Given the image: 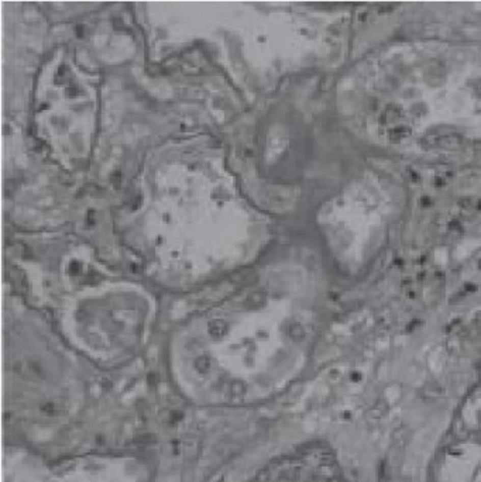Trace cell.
<instances>
[{"mask_svg":"<svg viewBox=\"0 0 481 482\" xmlns=\"http://www.w3.org/2000/svg\"><path fill=\"white\" fill-rule=\"evenodd\" d=\"M304 327L250 293L227 310L183 326L167 347L175 389L207 408H246L277 396L304 354Z\"/></svg>","mask_w":481,"mask_h":482,"instance_id":"obj_1","label":"cell"},{"mask_svg":"<svg viewBox=\"0 0 481 482\" xmlns=\"http://www.w3.org/2000/svg\"><path fill=\"white\" fill-rule=\"evenodd\" d=\"M23 482H150V472L134 457L85 456L38 468Z\"/></svg>","mask_w":481,"mask_h":482,"instance_id":"obj_2","label":"cell"}]
</instances>
